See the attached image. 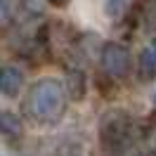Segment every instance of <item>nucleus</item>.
<instances>
[{"label":"nucleus","instance_id":"7","mask_svg":"<svg viewBox=\"0 0 156 156\" xmlns=\"http://www.w3.org/2000/svg\"><path fill=\"white\" fill-rule=\"evenodd\" d=\"M0 135L5 137H19L21 135V121L14 114L0 111Z\"/></svg>","mask_w":156,"mask_h":156},{"label":"nucleus","instance_id":"12","mask_svg":"<svg viewBox=\"0 0 156 156\" xmlns=\"http://www.w3.org/2000/svg\"><path fill=\"white\" fill-rule=\"evenodd\" d=\"M154 104H156V95H154Z\"/></svg>","mask_w":156,"mask_h":156},{"label":"nucleus","instance_id":"4","mask_svg":"<svg viewBox=\"0 0 156 156\" xmlns=\"http://www.w3.org/2000/svg\"><path fill=\"white\" fill-rule=\"evenodd\" d=\"M24 85V73L17 66H0V95L17 97Z\"/></svg>","mask_w":156,"mask_h":156},{"label":"nucleus","instance_id":"8","mask_svg":"<svg viewBox=\"0 0 156 156\" xmlns=\"http://www.w3.org/2000/svg\"><path fill=\"white\" fill-rule=\"evenodd\" d=\"M12 21H14V5H12V0H0V33H5L10 29Z\"/></svg>","mask_w":156,"mask_h":156},{"label":"nucleus","instance_id":"1","mask_svg":"<svg viewBox=\"0 0 156 156\" xmlns=\"http://www.w3.org/2000/svg\"><path fill=\"white\" fill-rule=\"evenodd\" d=\"M24 109L36 123L55 126L66 111V90L55 78H40L29 88Z\"/></svg>","mask_w":156,"mask_h":156},{"label":"nucleus","instance_id":"3","mask_svg":"<svg viewBox=\"0 0 156 156\" xmlns=\"http://www.w3.org/2000/svg\"><path fill=\"white\" fill-rule=\"evenodd\" d=\"M99 62H102V71L114 80L126 78L130 73V66H133V57H130L128 48L121 43H104Z\"/></svg>","mask_w":156,"mask_h":156},{"label":"nucleus","instance_id":"6","mask_svg":"<svg viewBox=\"0 0 156 156\" xmlns=\"http://www.w3.org/2000/svg\"><path fill=\"white\" fill-rule=\"evenodd\" d=\"M137 17L147 31H156V0H137Z\"/></svg>","mask_w":156,"mask_h":156},{"label":"nucleus","instance_id":"9","mask_svg":"<svg viewBox=\"0 0 156 156\" xmlns=\"http://www.w3.org/2000/svg\"><path fill=\"white\" fill-rule=\"evenodd\" d=\"M69 92L73 99H80L85 95V80H83V73L80 71H71L69 73Z\"/></svg>","mask_w":156,"mask_h":156},{"label":"nucleus","instance_id":"5","mask_svg":"<svg viewBox=\"0 0 156 156\" xmlns=\"http://www.w3.org/2000/svg\"><path fill=\"white\" fill-rule=\"evenodd\" d=\"M137 73H140V78H144V80L156 76V40L149 48L142 50L140 62H137Z\"/></svg>","mask_w":156,"mask_h":156},{"label":"nucleus","instance_id":"11","mask_svg":"<svg viewBox=\"0 0 156 156\" xmlns=\"http://www.w3.org/2000/svg\"><path fill=\"white\" fill-rule=\"evenodd\" d=\"M55 7H64V5H69V0H50Z\"/></svg>","mask_w":156,"mask_h":156},{"label":"nucleus","instance_id":"2","mask_svg":"<svg viewBox=\"0 0 156 156\" xmlns=\"http://www.w3.org/2000/svg\"><path fill=\"white\" fill-rule=\"evenodd\" d=\"M137 140V123L126 111H109L99 121V144L107 156H126Z\"/></svg>","mask_w":156,"mask_h":156},{"label":"nucleus","instance_id":"10","mask_svg":"<svg viewBox=\"0 0 156 156\" xmlns=\"http://www.w3.org/2000/svg\"><path fill=\"white\" fill-rule=\"evenodd\" d=\"M55 156H83V151H80V147L78 144H64L57 149V154Z\"/></svg>","mask_w":156,"mask_h":156}]
</instances>
